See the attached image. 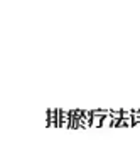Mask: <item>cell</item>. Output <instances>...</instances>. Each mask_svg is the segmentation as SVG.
Returning <instances> with one entry per match:
<instances>
[{"mask_svg": "<svg viewBox=\"0 0 140 148\" xmlns=\"http://www.w3.org/2000/svg\"><path fill=\"white\" fill-rule=\"evenodd\" d=\"M57 121H59V108L47 110L46 111V126L47 128H59Z\"/></svg>", "mask_w": 140, "mask_h": 148, "instance_id": "obj_1", "label": "cell"}, {"mask_svg": "<svg viewBox=\"0 0 140 148\" xmlns=\"http://www.w3.org/2000/svg\"><path fill=\"white\" fill-rule=\"evenodd\" d=\"M79 116H81V110H71V116H69V128L71 130L79 128Z\"/></svg>", "mask_w": 140, "mask_h": 148, "instance_id": "obj_3", "label": "cell"}, {"mask_svg": "<svg viewBox=\"0 0 140 148\" xmlns=\"http://www.w3.org/2000/svg\"><path fill=\"white\" fill-rule=\"evenodd\" d=\"M69 116H71V110H59V128H69Z\"/></svg>", "mask_w": 140, "mask_h": 148, "instance_id": "obj_2", "label": "cell"}, {"mask_svg": "<svg viewBox=\"0 0 140 148\" xmlns=\"http://www.w3.org/2000/svg\"><path fill=\"white\" fill-rule=\"evenodd\" d=\"M91 126V113L90 111L81 110V116H79V128H88Z\"/></svg>", "mask_w": 140, "mask_h": 148, "instance_id": "obj_4", "label": "cell"}, {"mask_svg": "<svg viewBox=\"0 0 140 148\" xmlns=\"http://www.w3.org/2000/svg\"><path fill=\"white\" fill-rule=\"evenodd\" d=\"M140 125V110H132V126Z\"/></svg>", "mask_w": 140, "mask_h": 148, "instance_id": "obj_5", "label": "cell"}]
</instances>
